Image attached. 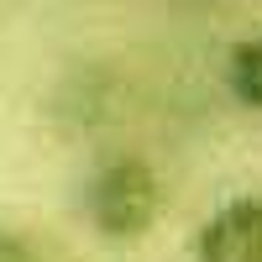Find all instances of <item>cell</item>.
<instances>
[{"label": "cell", "mask_w": 262, "mask_h": 262, "mask_svg": "<svg viewBox=\"0 0 262 262\" xmlns=\"http://www.w3.org/2000/svg\"><path fill=\"white\" fill-rule=\"evenodd\" d=\"M168 189L142 152H111L79 184V215L100 242H142L163 221Z\"/></svg>", "instance_id": "cell-1"}, {"label": "cell", "mask_w": 262, "mask_h": 262, "mask_svg": "<svg viewBox=\"0 0 262 262\" xmlns=\"http://www.w3.org/2000/svg\"><path fill=\"white\" fill-rule=\"evenodd\" d=\"M194 262H262V194H236L215 205L189 242Z\"/></svg>", "instance_id": "cell-2"}, {"label": "cell", "mask_w": 262, "mask_h": 262, "mask_svg": "<svg viewBox=\"0 0 262 262\" xmlns=\"http://www.w3.org/2000/svg\"><path fill=\"white\" fill-rule=\"evenodd\" d=\"M226 90H231V100L242 105V111L262 116V32L242 37L226 53Z\"/></svg>", "instance_id": "cell-3"}, {"label": "cell", "mask_w": 262, "mask_h": 262, "mask_svg": "<svg viewBox=\"0 0 262 262\" xmlns=\"http://www.w3.org/2000/svg\"><path fill=\"white\" fill-rule=\"evenodd\" d=\"M0 262H48V252L32 236H21L16 226H0Z\"/></svg>", "instance_id": "cell-4"}]
</instances>
